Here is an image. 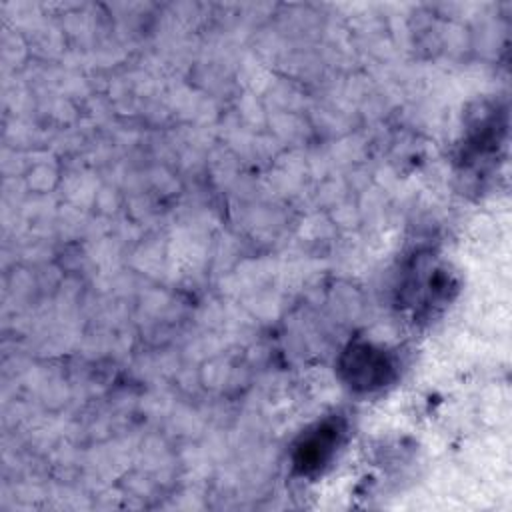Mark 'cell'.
Wrapping results in <instances>:
<instances>
[{
    "label": "cell",
    "instance_id": "obj_1",
    "mask_svg": "<svg viewBox=\"0 0 512 512\" xmlns=\"http://www.w3.org/2000/svg\"><path fill=\"white\" fill-rule=\"evenodd\" d=\"M340 428L334 422L318 426L312 434H308L296 450V466L302 472L318 470L334 452L338 444Z\"/></svg>",
    "mask_w": 512,
    "mask_h": 512
},
{
    "label": "cell",
    "instance_id": "obj_2",
    "mask_svg": "<svg viewBox=\"0 0 512 512\" xmlns=\"http://www.w3.org/2000/svg\"><path fill=\"white\" fill-rule=\"evenodd\" d=\"M346 370L350 372L352 382L364 388H370L386 380L390 364L382 352L372 350L370 346H360V348H354V352L350 354V362Z\"/></svg>",
    "mask_w": 512,
    "mask_h": 512
}]
</instances>
